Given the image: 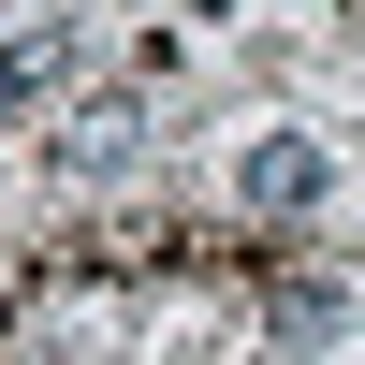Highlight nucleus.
<instances>
[{"label":"nucleus","instance_id":"nucleus-1","mask_svg":"<svg viewBox=\"0 0 365 365\" xmlns=\"http://www.w3.org/2000/svg\"><path fill=\"white\" fill-rule=\"evenodd\" d=\"M322 175H336V161H322L307 132H263V146H249V205H263V220H292V205H322Z\"/></svg>","mask_w":365,"mask_h":365}]
</instances>
